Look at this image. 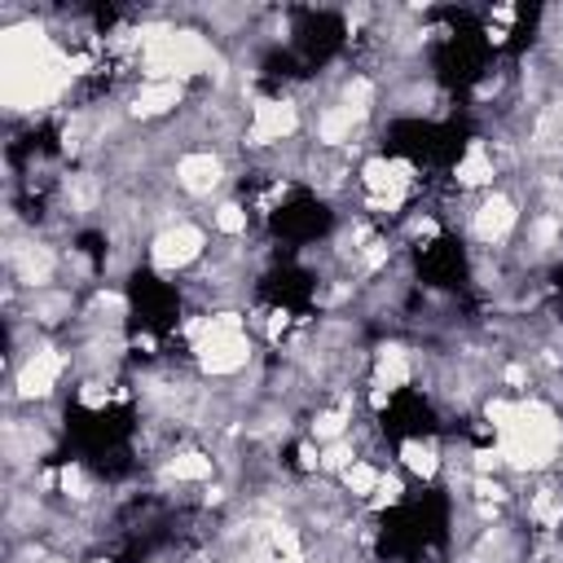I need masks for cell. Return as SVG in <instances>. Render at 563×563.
<instances>
[{
  "mask_svg": "<svg viewBox=\"0 0 563 563\" xmlns=\"http://www.w3.org/2000/svg\"><path fill=\"white\" fill-rule=\"evenodd\" d=\"M211 251V229L202 216H185L167 229H158L150 242H145V264L158 282H180L189 277Z\"/></svg>",
  "mask_w": 563,
  "mask_h": 563,
  "instance_id": "obj_1",
  "label": "cell"
},
{
  "mask_svg": "<svg viewBox=\"0 0 563 563\" xmlns=\"http://www.w3.org/2000/svg\"><path fill=\"white\" fill-rule=\"evenodd\" d=\"M449 185H453L457 194H471V198L501 185V167H497V158H493L484 132H475V136L462 141V154L449 163Z\"/></svg>",
  "mask_w": 563,
  "mask_h": 563,
  "instance_id": "obj_2",
  "label": "cell"
},
{
  "mask_svg": "<svg viewBox=\"0 0 563 563\" xmlns=\"http://www.w3.org/2000/svg\"><path fill=\"white\" fill-rule=\"evenodd\" d=\"M396 466L418 479V484H435L444 479V440L431 431H409L396 440Z\"/></svg>",
  "mask_w": 563,
  "mask_h": 563,
  "instance_id": "obj_3",
  "label": "cell"
},
{
  "mask_svg": "<svg viewBox=\"0 0 563 563\" xmlns=\"http://www.w3.org/2000/svg\"><path fill=\"white\" fill-rule=\"evenodd\" d=\"M409 475L391 462L387 471H383V479H378V488H374V497L365 501V510H374V515H391V510H405L409 506Z\"/></svg>",
  "mask_w": 563,
  "mask_h": 563,
  "instance_id": "obj_4",
  "label": "cell"
},
{
  "mask_svg": "<svg viewBox=\"0 0 563 563\" xmlns=\"http://www.w3.org/2000/svg\"><path fill=\"white\" fill-rule=\"evenodd\" d=\"M383 471L387 466H378V462H369V457H356L343 475H339V488L356 501V506H365L369 497H374V488H378V479H383Z\"/></svg>",
  "mask_w": 563,
  "mask_h": 563,
  "instance_id": "obj_5",
  "label": "cell"
}]
</instances>
